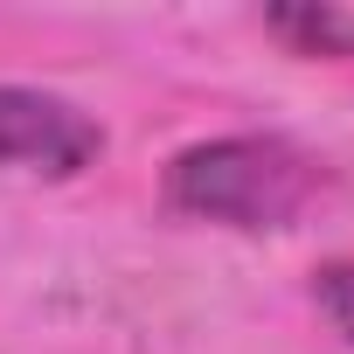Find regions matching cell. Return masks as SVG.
<instances>
[{"label":"cell","instance_id":"3957f363","mask_svg":"<svg viewBox=\"0 0 354 354\" xmlns=\"http://www.w3.org/2000/svg\"><path fill=\"white\" fill-rule=\"evenodd\" d=\"M264 28L292 42L299 56H354V21L340 8H271Z\"/></svg>","mask_w":354,"mask_h":354},{"label":"cell","instance_id":"277c9868","mask_svg":"<svg viewBox=\"0 0 354 354\" xmlns=\"http://www.w3.org/2000/svg\"><path fill=\"white\" fill-rule=\"evenodd\" d=\"M313 299H319V313L333 319V333H340V340H354V264H319Z\"/></svg>","mask_w":354,"mask_h":354},{"label":"cell","instance_id":"7a4b0ae2","mask_svg":"<svg viewBox=\"0 0 354 354\" xmlns=\"http://www.w3.org/2000/svg\"><path fill=\"white\" fill-rule=\"evenodd\" d=\"M97 153H104V125L91 111L35 84H0V167L8 174L77 181L84 167H97Z\"/></svg>","mask_w":354,"mask_h":354},{"label":"cell","instance_id":"6da1fadb","mask_svg":"<svg viewBox=\"0 0 354 354\" xmlns=\"http://www.w3.org/2000/svg\"><path fill=\"white\" fill-rule=\"evenodd\" d=\"M326 202V167L271 132H230L181 146L167 167V209L223 230H299Z\"/></svg>","mask_w":354,"mask_h":354}]
</instances>
